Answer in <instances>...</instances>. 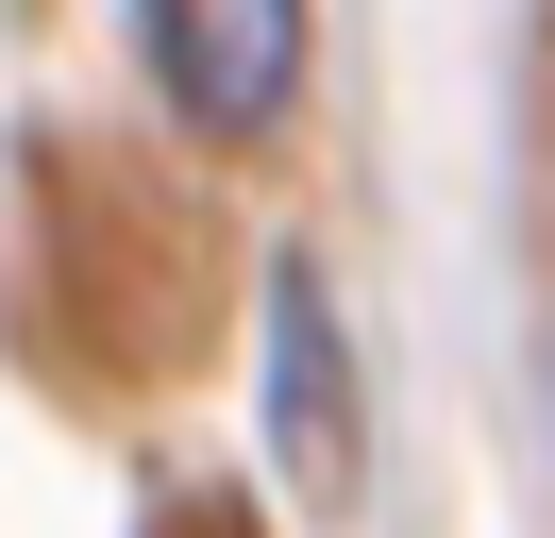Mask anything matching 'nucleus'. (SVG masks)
<instances>
[{
  "label": "nucleus",
  "mask_w": 555,
  "mask_h": 538,
  "mask_svg": "<svg viewBox=\"0 0 555 538\" xmlns=\"http://www.w3.org/2000/svg\"><path fill=\"white\" fill-rule=\"evenodd\" d=\"M135 51H152V101L203 152H253L304 101V0H135Z\"/></svg>",
  "instance_id": "nucleus-1"
},
{
  "label": "nucleus",
  "mask_w": 555,
  "mask_h": 538,
  "mask_svg": "<svg viewBox=\"0 0 555 538\" xmlns=\"http://www.w3.org/2000/svg\"><path fill=\"white\" fill-rule=\"evenodd\" d=\"M270 454L286 488L337 522L353 471H371V421H353V336H337V286L320 269H270Z\"/></svg>",
  "instance_id": "nucleus-2"
}]
</instances>
